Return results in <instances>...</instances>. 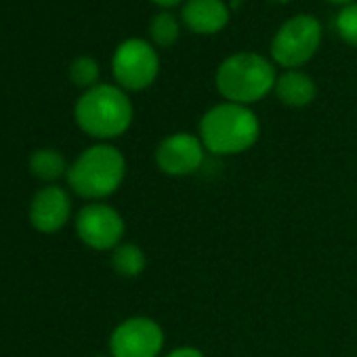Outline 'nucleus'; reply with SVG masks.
I'll return each instance as SVG.
<instances>
[{"instance_id": "8", "label": "nucleus", "mask_w": 357, "mask_h": 357, "mask_svg": "<svg viewBox=\"0 0 357 357\" xmlns=\"http://www.w3.org/2000/svg\"><path fill=\"white\" fill-rule=\"evenodd\" d=\"M124 229L122 215L109 204H86L76 217V234L93 250H114L122 244Z\"/></svg>"}, {"instance_id": "16", "label": "nucleus", "mask_w": 357, "mask_h": 357, "mask_svg": "<svg viewBox=\"0 0 357 357\" xmlns=\"http://www.w3.org/2000/svg\"><path fill=\"white\" fill-rule=\"evenodd\" d=\"M70 78L74 84L84 86L86 91L97 86V78H99V66L93 57H78L72 61L70 66Z\"/></svg>"}, {"instance_id": "4", "label": "nucleus", "mask_w": 357, "mask_h": 357, "mask_svg": "<svg viewBox=\"0 0 357 357\" xmlns=\"http://www.w3.org/2000/svg\"><path fill=\"white\" fill-rule=\"evenodd\" d=\"M275 80L271 61L255 53L231 55L217 70V91L238 105H250L267 97L275 89Z\"/></svg>"}, {"instance_id": "19", "label": "nucleus", "mask_w": 357, "mask_h": 357, "mask_svg": "<svg viewBox=\"0 0 357 357\" xmlns=\"http://www.w3.org/2000/svg\"><path fill=\"white\" fill-rule=\"evenodd\" d=\"M155 5H160V7H174V5H178L181 0H153Z\"/></svg>"}, {"instance_id": "18", "label": "nucleus", "mask_w": 357, "mask_h": 357, "mask_svg": "<svg viewBox=\"0 0 357 357\" xmlns=\"http://www.w3.org/2000/svg\"><path fill=\"white\" fill-rule=\"evenodd\" d=\"M162 357H204V353L198 349V347H190V344H183V347H176L172 351H168L166 355Z\"/></svg>"}, {"instance_id": "10", "label": "nucleus", "mask_w": 357, "mask_h": 357, "mask_svg": "<svg viewBox=\"0 0 357 357\" xmlns=\"http://www.w3.org/2000/svg\"><path fill=\"white\" fill-rule=\"evenodd\" d=\"M72 215V200L66 190L57 185L43 188L30 206V221L43 234L59 231Z\"/></svg>"}, {"instance_id": "21", "label": "nucleus", "mask_w": 357, "mask_h": 357, "mask_svg": "<svg viewBox=\"0 0 357 357\" xmlns=\"http://www.w3.org/2000/svg\"><path fill=\"white\" fill-rule=\"evenodd\" d=\"M97 357H103V355H97Z\"/></svg>"}, {"instance_id": "14", "label": "nucleus", "mask_w": 357, "mask_h": 357, "mask_svg": "<svg viewBox=\"0 0 357 357\" xmlns=\"http://www.w3.org/2000/svg\"><path fill=\"white\" fill-rule=\"evenodd\" d=\"M32 172L43 181H55L61 174H68V166L63 155L57 149H38L30 158Z\"/></svg>"}, {"instance_id": "11", "label": "nucleus", "mask_w": 357, "mask_h": 357, "mask_svg": "<svg viewBox=\"0 0 357 357\" xmlns=\"http://www.w3.org/2000/svg\"><path fill=\"white\" fill-rule=\"evenodd\" d=\"M183 22L192 32L215 34L229 22V11L221 0H188L183 7Z\"/></svg>"}, {"instance_id": "5", "label": "nucleus", "mask_w": 357, "mask_h": 357, "mask_svg": "<svg viewBox=\"0 0 357 357\" xmlns=\"http://www.w3.org/2000/svg\"><path fill=\"white\" fill-rule=\"evenodd\" d=\"M321 40V28L315 17L309 15H298L290 22H286L273 43H271V57L280 66L292 70L303 63H307Z\"/></svg>"}, {"instance_id": "9", "label": "nucleus", "mask_w": 357, "mask_h": 357, "mask_svg": "<svg viewBox=\"0 0 357 357\" xmlns=\"http://www.w3.org/2000/svg\"><path fill=\"white\" fill-rule=\"evenodd\" d=\"M204 145L198 135L174 132L160 141L155 149V166L168 176H190L204 164Z\"/></svg>"}, {"instance_id": "6", "label": "nucleus", "mask_w": 357, "mask_h": 357, "mask_svg": "<svg viewBox=\"0 0 357 357\" xmlns=\"http://www.w3.org/2000/svg\"><path fill=\"white\" fill-rule=\"evenodd\" d=\"M164 330L145 315H135L120 321L109 336L112 357H162Z\"/></svg>"}, {"instance_id": "12", "label": "nucleus", "mask_w": 357, "mask_h": 357, "mask_svg": "<svg viewBox=\"0 0 357 357\" xmlns=\"http://www.w3.org/2000/svg\"><path fill=\"white\" fill-rule=\"evenodd\" d=\"M273 91L278 99L288 107H307L317 95L315 82L307 74L294 72V70H288L286 74H282L275 80Z\"/></svg>"}, {"instance_id": "7", "label": "nucleus", "mask_w": 357, "mask_h": 357, "mask_svg": "<svg viewBox=\"0 0 357 357\" xmlns=\"http://www.w3.org/2000/svg\"><path fill=\"white\" fill-rule=\"evenodd\" d=\"M114 78L124 91H143L153 84L160 61L151 45L139 38L124 40L112 59Z\"/></svg>"}, {"instance_id": "17", "label": "nucleus", "mask_w": 357, "mask_h": 357, "mask_svg": "<svg viewBox=\"0 0 357 357\" xmlns=\"http://www.w3.org/2000/svg\"><path fill=\"white\" fill-rule=\"evenodd\" d=\"M336 28L344 43L357 47V5H349L338 13Z\"/></svg>"}, {"instance_id": "20", "label": "nucleus", "mask_w": 357, "mask_h": 357, "mask_svg": "<svg viewBox=\"0 0 357 357\" xmlns=\"http://www.w3.org/2000/svg\"><path fill=\"white\" fill-rule=\"evenodd\" d=\"M330 3H349V0H330Z\"/></svg>"}, {"instance_id": "1", "label": "nucleus", "mask_w": 357, "mask_h": 357, "mask_svg": "<svg viewBox=\"0 0 357 357\" xmlns=\"http://www.w3.org/2000/svg\"><path fill=\"white\" fill-rule=\"evenodd\" d=\"M261 124L248 105L219 103L211 107L202 120L198 137L208 153L236 155L250 149L259 141Z\"/></svg>"}, {"instance_id": "15", "label": "nucleus", "mask_w": 357, "mask_h": 357, "mask_svg": "<svg viewBox=\"0 0 357 357\" xmlns=\"http://www.w3.org/2000/svg\"><path fill=\"white\" fill-rule=\"evenodd\" d=\"M149 34H151V38H153L155 45H160V47H170V45H174L176 38H178V24H176V20H174L168 11L158 13V15L151 20Z\"/></svg>"}, {"instance_id": "2", "label": "nucleus", "mask_w": 357, "mask_h": 357, "mask_svg": "<svg viewBox=\"0 0 357 357\" xmlns=\"http://www.w3.org/2000/svg\"><path fill=\"white\" fill-rule=\"evenodd\" d=\"M126 160L114 145L99 143L84 149L68 168L70 188L86 200H103L116 194L124 181Z\"/></svg>"}, {"instance_id": "13", "label": "nucleus", "mask_w": 357, "mask_h": 357, "mask_svg": "<svg viewBox=\"0 0 357 357\" xmlns=\"http://www.w3.org/2000/svg\"><path fill=\"white\" fill-rule=\"evenodd\" d=\"M145 252L137 244H120L112 252V267L122 278H139L145 271Z\"/></svg>"}, {"instance_id": "3", "label": "nucleus", "mask_w": 357, "mask_h": 357, "mask_svg": "<svg viewBox=\"0 0 357 357\" xmlns=\"http://www.w3.org/2000/svg\"><path fill=\"white\" fill-rule=\"evenodd\" d=\"M74 116L76 124L86 135L107 141L128 130L132 122V103L122 89L97 84L78 99Z\"/></svg>"}]
</instances>
